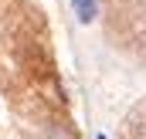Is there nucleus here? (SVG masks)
Listing matches in <instances>:
<instances>
[{"mask_svg":"<svg viewBox=\"0 0 146 139\" xmlns=\"http://www.w3.org/2000/svg\"><path fill=\"white\" fill-rule=\"evenodd\" d=\"M95 139H106V136H102V132H99V136H95Z\"/></svg>","mask_w":146,"mask_h":139,"instance_id":"nucleus-2","label":"nucleus"},{"mask_svg":"<svg viewBox=\"0 0 146 139\" xmlns=\"http://www.w3.org/2000/svg\"><path fill=\"white\" fill-rule=\"evenodd\" d=\"M72 7H75V17L82 24H92L99 17V0H72Z\"/></svg>","mask_w":146,"mask_h":139,"instance_id":"nucleus-1","label":"nucleus"}]
</instances>
